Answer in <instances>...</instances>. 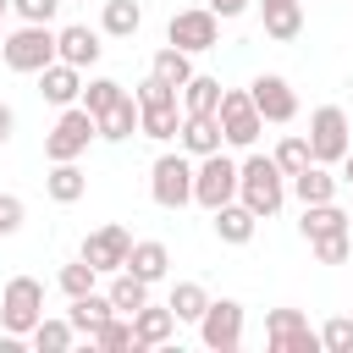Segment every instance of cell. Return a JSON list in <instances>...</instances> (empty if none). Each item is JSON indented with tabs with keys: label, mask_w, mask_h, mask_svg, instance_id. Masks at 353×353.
<instances>
[{
	"label": "cell",
	"mask_w": 353,
	"mask_h": 353,
	"mask_svg": "<svg viewBox=\"0 0 353 353\" xmlns=\"http://www.w3.org/2000/svg\"><path fill=\"white\" fill-rule=\"evenodd\" d=\"M237 199H243L259 221L287 204V171L276 165V154H248V160L237 165Z\"/></svg>",
	"instance_id": "obj_1"
},
{
	"label": "cell",
	"mask_w": 353,
	"mask_h": 353,
	"mask_svg": "<svg viewBox=\"0 0 353 353\" xmlns=\"http://www.w3.org/2000/svg\"><path fill=\"white\" fill-rule=\"evenodd\" d=\"M0 55H6L11 72H33V77H39L50 61H61L55 28H50V22H22V28H11V33L0 39Z\"/></svg>",
	"instance_id": "obj_2"
},
{
	"label": "cell",
	"mask_w": 353,
	"mask_h": 353,
	"mask_svg": "<svg viewBox=\"0 0 353 353\" xmlns=\"http://www.w3.org/2000/svg\"><path fill=\"white\" fill-rule=\"evenodd\" d=\"M94 138H99L94 110H88V105H66V110L55 116V127L44 132V160H77Z\"/></svg>",
	"instance_id": "obj_3"
},
{
	"label": "cell",
	"mask_w": 353,
	"mask_h": 353,
	"mask_svg": "<svg viewBox=\"0 0 353 353\" xmlns=\"http://www.w3.org/2000/svg\"><path fill=\"white\" fill-rule=\"evenodd\" d=\"M193 154L182 149V154H160L154 165H149V199L160 204V210H182V204H193Z\"/></svg>",
	"instance_id": "obj_4"
},
{
	"label": "cell",
	"mask_w": 353,
	"mask_h": 353,
	"mask_svg": "<svg viewBox=\"0 0 353 353\" xmlns=\"http://www.w3.org/2000/svg\"><path fill=\"white\" fill-rule=\"evenodd\" d=\"M44 320V287L33 276H11L0 292V331L11 336H33V325Z\"/></svg>",
	"instance_id": "obj_5"
},
{
	"label": "cell",
	"mask_w": 353,
	"mask_h": 353,
	"mask_svg": "<svg viewBox=\"0 0 353 353\" xmlns=\"http://www.w3.org/2000/svg\"><path fill=\"white\" fill-rule=\"evenodd\" d=\"M347 132H353V127H347V110H342V105H320V110H309V149H314L320 165H342V154L353 149Z\"/></svg>",
	"instance_id": "obj_6"
},
{
	"label": "cell",
	"mask_w": 353,
	"mask_h": 353,
	"mask_svg": "<svg viewBox=\"0 0 353 353\" xmlns=\"http://www.w3.org/2000/svg\"><path fill=\"white\" fill-rule=\"evenodd\" d=\"M215 116H221V132H226L232 149H254V138L265 132V116H259V105H254L248 88H226Z\"/></svg>",
	"instance_id": "obj_7"
},
{
	"label": "cell",
	"mask_w": 353,
	"mask_h": 353,
	"mask_svg": "<svg viewBox=\"0 0 353 353\" xmlns=\"http://www.w3.org/2000/svg\"><path fill=\"white\" fill-rule=\"evenodd\" d=\"M243 303L237 298H210V309L199 314V342L215 353H237L243 347Z\"/></svg>",
	"instance_id": "obj_8"
},
{
	"label": "cell",
	"mask_w": 353,
	"mask_h": 353,
	"mask_svg": "<svg viewBox=\"0 0 353 353\" xmlns=\"http://www.w3.org/2000/svg\"><path fill=\"white\" fill-rule=\"evenodd\" d=\"M165 44H176V50H188V55H204V50L221 44V17H215L210 6L176 11V17L165 22Z\"/></svg>",
	"instance_id": "obj_9"
},
{
	"label": "cell",
	"mask_w": 353,
	"mask_h": 353,
	"mask_svg": "<svg viewBox=\"0 0 353 353\" xmlns=\"http://www.w3.org/2000/svg\"><path fill=\"white\" fill-rule=\"evenodd\" d=\"M232 199H237V160H226V154L215 149V154H204L199 171H193V204L221 210V204H232Z\"/></svg>",
	"instance_id": "obj_10"
},
{
	"label": "cell",
	"mask_w": 353,
	"mask_h": 353,
	"mask_svg": "<svg viewBox=\"0 0 353 353\" xmlns=\"http://www.w3.org/2000/svg\"><path fill=\"white\" fill-rule=\"evenodd\" d=\"M265 347L270 353H320V331H309V320L298 309H270L265 314Z\"/></svg>",
	"instance_id": "obj_11"
},
{
	"label": "cell",
	"mask_w": 353,
	"mask_h": 353,
	"mask_svg": "<svg viewBox=\"0 0 353 353\" xmlns=\"http://www.w3.org/2000/svg\"><path fill=\"white\" fill-rule=\"evenodd\" d=\"M127 254H132V232H127V226H116V221L83 237V259H88L99 276H116V270L127 265Z\"/></svg>",
	"instance_id": "obj_12"
},
{
	"label": "cell",
	"mask_w": 353,
	"mask_h": 353,
	"mask_svg": "<svg viewBox=\"0 0 353 353\" xmlns=\"http://www.w3.org/2000/svg\"><path fill=\"white\" fill-rule=\"evenodd\" d=\"M248 94H254L259 116H265V121H276V127L298 116V94H292V83H287L281 72H259V77L248 83Z\"/></svg>",
	"instance_id": "obj_13"
},
{
	"label": "cell",
	"mask_w": 353,
	"mask_h": 353,
	"mask_svg": "<svg viewBox=\"0 0 353 353\" xmlns=\"http://www.w3.org/2000/svg\"><path fill=\"white\" fill-rule=\"evenodd\" d=\"M39 94L50 99V105H77L83 99V66H72V61H50L44 72H39Z\"/></svg>",
	"instance_id": "obj_14"
},
{
	"label": "cell",
	"mask_w": 353,
	"mask_h": 353,
	"mask_svg": "<svg viewBox=\"0 0 353 353\" xmlns=\"http://www.w3.org/2000/svg\"><path fill=\"white\" fill-rule=\"evenodd\" d=\"M210 215H215L210 226H215V237H221V243H232V248L254 243V226H259V215H254L243 199H232V204H221V210H210Z\"/></svg>",
	"instance_id": "obj_15"
},
{
	"label": "cell",
	"mask_w": 353,
	"mask_h": 353,
	"mask_svg": "<svg viewBox=\"0 0 353 353\" xmlns=\"http://www.w3.org/2000/svg\"><path fill=\"white\" fill-rule=\"evenodd\" d=\"M176 143H182L193 160L215 154V149L226 143V132H221V116H182V132H176Z\"/></svg>",
	"instance_id": "obj_16"
},
{
	"label": "cell",
	"mask_w": 353,
	"mask_h": 353,
	"mask_svg": "<svg viewBox=\"0 0 353 353\" xmlns=\"http://www.w3.org/2000/svg\"><path fill=\"white\" fill-rule=\"evenodd\" d=\"M121 270H132L138 281H165V270H171V248L160 243V237H143V243H132V254H127V265Z\"/></svg>",
	"instance_id": "obj_17"
},
{
	"label": "cell",
	"mask_w": 353,
	"mask_h": 353,
	"mask_svg": "<svg viewBox=\"0 0 353 353\" xmlns=\"http://www.w3.org/2000/svg\"><path fill=\"white\" fill-rule=\"evenodd\" d=\"M55 50H61V61H72V66H94V61L105 55L99 33H94V28H83V22L61 28V33H55Z\"/></svg>",
	"instance_id": "obj_18"
},
{
	"label": "cell",
	"mask_w": 353,
	"mask_h": 353,
	"mask_svg": "<svg viewBox=\"0 0 353 353\" xmlns=\"http://www.w3.org/2000/svg\"><path fill=\"white\" fill-rule=\"evenodd\" d=\"M138 132L165 143L182 132V99H160V105H138Z\"/></svg>",
	"instance_id": "obj_19"
},
{
	"label": "cell",
	"mask_w": 353,
	"mask_h": 353,
	"mask_svg": "<svg viewBox=\"0 0 353 353\" xmlns=\"http://www.w3.org/2000/svg\"><path fill=\"white\" fill-rule=\"evenodd\" d=\"M298 232H303L309 243H314V237H331V232H353V215H347L336 199H325V204H303Z\"/></svg>",
	"instance_id": "obj_20"
},
{
	"label": "cell",
	"mask_w": 353,
	"mask_h": 353,
	"mask_svg": "<svg viewBox=\"0 0 353 353\" xmlns=\"http://www.w3.org/2000/svg\"><path fill=\"white\" fill-rule=\"evenodd\" d=\"M132 331H138V353H143V347H165V342L176 336V314H171V303H165V309L143 303V309L132 314Z\"/></svg>",
	"instance_id": "obj_21"
},
{
	"label": "cell",
	"mask_w": 353,
	"mask_h": 353,
	"mask_svg": "<svg viewBox=\"0 0 353 353\" xmlns=\"http://www.w3.org/2000/svg\"><path fill=\"white\" fill-rule=\"evenodd\" d=\"M259 17H265V33L276 44H292L303 33V6L298 0H259Z\"/></svg>",
	"instance_id": "obj_22"
},
{
	"label": "cell",
	"mask_w": 353,
	"mask_h": 353,
	"mask_svg": "<svg viewBox=\"0 0 353 353\" xmlns=\"http://www.w3.org/2000/svg\"><path fill=\"white\" fill-rule=\"evenodd\" d=\"M44 193H50L55 204H77V199L88 193V176H83V165H77V160H50Z\"/></svg>",
	"instance_id": "obj_23"
},
{
	"label": "cell",
	"mask_w": 353,
	"mask_h": 353,
	"mask_svg": "<svg viewBox=\"0 0 353 353\" xmlns=\"http://www.w3.org/2000/svg\"><path fill=\"white\" fill-rule=\"evenodd\" d=\"M303 204H325V199H336V188H342V176H331V165H320V160H309L292 182H287Z\"/></svg>",
	"instance_id": "obj_24"
},
{
	"label": "cell",
	"mask_w": 353,
	"mask_h": 353,
	"mask_svg": "<svg viewBox=\"0 0 353 353\" xmlns=\"http://www.w3.org/2000/svg\"><path fill=\"white\" fill-rule=\"evenodd\" d=\"M221 77H204V72H193L188 83H182V116H215L221 110Z\"/></svg>",
	"instance_id": "obj_25"
},
{
	"label": "cell",
	"mask_w": 353,
	"mask_h": 353,
	"mask_svg": "<svg viewBox=\"0 0 353 353\" xmlns=\"http://www.w3.org/2000/svg\"><path fill=\"white\" fill-rule=\"evenodd\" d=\"M110 314H116L110 292H83V298H72V309H66V320L77 325V336H94V331H99Z\"/></svg>",
	"instance_id": "obj_26"
},
{
	"label": "cell",
	"mask_w": 353,
	"mask_h": 353,
	"mask_svg": "<svg viewBox=\"0 0 353 353\" xmlns=\"http://www.w3.org/2000/svg\"><path fill=\"white\" fill-rule=\"evenodd\" d=\"M94 121H99V138H105V143H121V138H132V132H138V99H132V94H121V99H116L105 116H94Z\"/></svg>",
	"instance_id": "obj_27"
},
{
	"label": "cell",
	"mask_w": 353,
	"mask_h": 353,
	"mask_svg": "<svg viewBox=\"0 0 353 353\" xmlns=\"http://www.w3.org/2000/svg\"><path fill=\"white\" fill-rule=\"evenodd\" d=\"M138 28H143L138 0H105V11H99V33H110V39H132Z\"/></svg>",
	"instance_id": "obj_28"
},
{
	"label": "cell",
	"mask_w": 353,
	"mask_h": 353,
	"mask_svg": "<svg viewBox=\"0 0 353 353\" xmlns=\"http://www.w3.org/2000/svg\"><path fill=\"white\" fill-rule=\"evenodd\" d=\"M149 72H154L160 83H171V88L182 94V83L193 77V55H188V50H176V44H165V50H154V61H149Z\"/></svg>",
	"instance_id": "obj_29"
},
{
	"label": "cell",
	"mask_w": 353,
	"mask_h": 353,
	"mask_svg": "<svg viewBox=\"0 0 353 353\" xmlns=\"http://www.w3.org/2000/svg\"><path fill=\"white\" fill-rule=\"evenodd\" d=\"M105 292H110V303H116V314H138V309L149 303V281H138L132 270H116Z\"/></svg>",
	"instance_id": "obj_30"
},
{
	"label": "cell",
	"mask_w": 353,
	"mask_h": 353,
	"mask_svg": "<svg viewBox=\"0 0 353 353\" xmlns=\"http://www.w3.org/2000/svg\"><path fill=\"white\" fill-rule=\"evenodd\" d=\"M88 347H99V353H121V347H132V353H138V331H132V320L110 314V320L88 336Z\"/></svg>",
	"instance_id": "obj_31"
},
{
	"label": "cell",
	"mask_w": 353,
	"mask_h": 353,
	"mask_svg": "<svg viewBox=\"0 0 353 353\" xmlns=\"http://www.w3.org/2000/svg\"><path fill=\"white\" fill-rule=\"evenodd\" d=\"M165 303H171V314H176V320H193V325H199V314L210 309V292H204L199 281H176Z\"/></svg>",
	"instance_id": "obj_32"
},
{
	"label": "cell",
	"mask_w": 353,
	"mask_h": 353,
	"mask_svg": "<svg viewBox=\"0 0 353 353\" xmlns=\"http://www.w3.org/2000/svg\"><path fill=\"white\" fill-rule=\"evenodd\" d=\"M72 342H77V325H72V320H50V314H44V320L33 325V347H39V353H66Z\"/></svg>",
	"instance_id": "obj_33"
},
{
	"label": "cell",
	"mask_w": 353,
	"mask_h": 353,
	"mask_svg": "<svg viewBox=\"0 0 353 353\" xmlns=\"http://www.w3.org/2000/svg\"><path fill=\"white\" fill-rule=\"evenodd\" d=\"M309 160H314V149H309V132H287V138L276 143V165L287 171V182H292V176H298Z\"/></svg>",
	"instance_id": "obj_34"
},
{
	"label": "cell",
	"mask_w": 353,
	"mask_h": 353,
	"mask_svg": "<svg viewBox=\"0 0 353 353\" xmlns=\"http://www.w3.org/2000/svg\"><path fill=\"white\" fill-rule=\"evenodd\" d=\"M94 281H99V270H94L83 254H77L72 265H61V292H66V298H83V292H94Z\"/></svg>",
	"instance_id": "obj_35"
},
{
	"label": "cell",
	"mask_w": 353,
	"mask_h": 353,
	"mask_svg": "<svg viewBox=\"0 0 353 353\" xmlns=\"http://www.w3.org/2000/svg\"><path fill=\"white\" fill-rule=\"evenodd\" d=\"M121 94H127V88H121L116 77H94V83H83V105H88L94 116H105V110H110Z\"/></svg>",
	"instance_id": "obj_36"
},
{
	"label": "cell",
	"mask_w": 353,
	"mask_h": 353,
	"mask_svg": "<svg viewBox=\"0 0 353 353\" xmlns=\"http://www.w3.org/2000/svg\"><path fill=\"white\" fill-rule=\"evenodd\" d=\"M320 347H325V353H353V320H347V314H331V320L320 325Z\"/></svg>",
	"instance_id": "obj_37"
},
{
	"label": "cell",
	"mask_w": 353,
	"mask_h": 353,
	"mask_svg": "<svg viewBox=\"0 0 353 353\" xmlns=\"http://www.w3.org/2000/svg\"><path fill=\"white\" fill-rule=\"evenodd\" d=\"M309 248H314V259H320V265H342V259L353 254V232H331V237H314Z\"/></svg>",
	"instance_id": "obj_38"
},
{
	"label": "cell",
	"mask_w": 353,
	"mask_h": 353,
	"mask_svg": "<svg viewBox=\"0 0 353 353\" xmlns=\"http://www.w3.org/2000/svg\"><path fill=\"white\" fill-rule=\"evenodd\" d=\"M22 221H28V204H22L17 193H0V237L22 232Z\"/></svg>",
	"instance_id": "obj_39"
},
{
	"label": "cell",
	"mask_w": 353,
	"mask_h": 353,
	"mask_svg": "<svg viewBox=\"0 0 353 353\" xmlns=\"http://www.w3.org/2000/svg\"><path fill=\"white\" fill-rule=\"evenodd\" d=\"M132 99H138V105H160V99H182V94H176L171 83H160V77L149 72V77H143V83L132 88Z\"/></svg>",
	"instance_id": "obj_40"
},
{
	"label": "cell",
	"mask_w": 353,
	"mask_h": 353,
	"mask_svg": "<svg viewBox=\"0 0 353 353\" xmlns=\"http://www.w3.org/2000/svg\"><path fill=\"white\" fill-rule=\"evenodd\" d=\"M11 11H17L22 22H50V17L61 11V0H11Z\"/></svg>",
	"instance_id": "obj_41"
},
{
	"label": "cell",
	"mask_w": 353,
	"mask_h": 353,
	"mask_svg": "<svg viewBox=\"0 0 353 353\" xmlns=\"http://www.w3.org/2000/svg\"><path fill=\"white\" fill-rule=\"evenodd\" d=\"M210 11H215L221 22H232V17H243V11H248V0H210Z\"/></svg>",
	"instance_id": "obj_42"
},
{
	"label": "cell",
	"mask_w": 353,
	"mask_h": 353,
	"mask_svg": "<svg viewBox=\"0 0 353 353\" xmlns=\"http://www.w3.org/2000/svg\"><path fill=\"white\" fill-rule=\"evenodd\" d=\"M11 132H17V110H11V105H0V149L11 143Z\"/></svg>",
	"instance_id": "obj_43"
},
{
	"label": "cell",
	"mask_w": 353,
	"mask_h": 353,
	"mask_svg": "<svg viewBox=\"0 0 353 353\" xmlns=\"http://www.w3.org/2000/svg\"><path fill=\"white\" fill-rule=\"evenodd\" d=\"M342 182H347V188H353V149H347V154H342Z\"/></svg>",
	"instance_id": "obj_44"
},
{
	"label": "cell",
	"mask_w": 353,
	"mask_h": 353,
	"mask_svg": "<svg viewBox=\"0 0 353 353\" xmlns=\"http://www.w3.org/2000/svg\"><path fill=\"white\" fill-rule=\"evenodd\" d=\"M6 17H11V0H0V39H6Z\"/></svg>",
	"instance_id": "obj_45"
},
{
	"label": "cell",
	"mask_w": 353,
	"mask_h": 353,
	"mask_svg": "<svg viewBox=\"0 0 353 353\" xmlns=\"http://www.w3.org/2000/svg\"><path fill=\"white\" fill-rule=\"evenodd\" d=\"M61 6H83V0H61Z\"/></svg>",
	"instance_id": "obj_46"
}]
</instances>
